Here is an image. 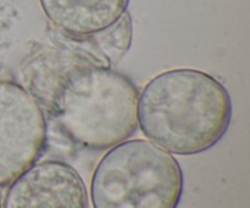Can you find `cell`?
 <instances>
[{"label": "cell", "mask_w": 250, "mask_h": 208, "mask_svg": "<svg viewBox=\"0 0 250 208\" xmlns=\"http://www.w3.org/2000/svg\"><path fill=\"white\" fill-rule=\"evenodd\" d=\"M131 0H39L51 24L65 36L82 39L119 21Z\"/></svg>", "instance_id": "cell-6"}, {"label": "cell", "mask_w": 250, "mask_h": 208, "mask_svg": "<svg viewBox=\"0 0 250 208\" xmlns=\"http://www.w3.org/2000/svg\"><path fill=\"white\" fill-rule=\"evenodd\" d=\"M0 208H2V205H1V201H0Z\"/></svg>", "instance_id": "cell-8"}, {"label": "cell", "mask_w": 250, "mask_h": 208, "mask_svg": "<svg viewBox=\"0 0 250 208\" xmlns=\"http://www.w3.org/2000/svg\"><path fill=\"white\" fill-rule=\"evenodd\" d=\"M232 100L221 82L199 70L160 73L138 100V126L153 144L173 155L214 148L229 131Z\"/></svg>", "instance_id": "cell-1"}, {"label": "cell", "mask_w": 250, "mask_h": 208, "mask_svg": "<svg viewBox=\"0 0 250 208\" xmlns=\"http://www.w3.org/2000/svg\"><path fill=\"white\" fill-rule=\"evenodd\" d=\"M183 174L172 153L149 140H126L98 163L90 184L94 208H177Z\"/></svg>", "instance_id": "cell-3"}, {"label": "cell", "mask_w": 250, "mask_h": 208, "mask_svg": "<svg viewBox=\"0 0 250 208\" xmlns=\"http://www.w3.org/2000/svg\"><path fill=\"white\" fill-rule=\"evenodd\" d=\"M2 208H88L77 170L60 161L34 163L9 185Z\"/></svg>", "instance_id": "cell-5"}, {"label": "cell", "mask_w": 250, "mask_h": 208, "mask_svg": "<svg viewBox=\"0 0 250 208\" xmlns=\"http://www.w3.org/2000/svg\"><path fill=\"white\" fill-rule=\"evenodd\" d=\"M139 92L129 78L92 57L76 66L46 102L66 135L90 150L126 141L138 127Z\"/></svg>", "instance_id": "cell-2"}, {"label": "cell", "mask_w": 250, "mask_h": 208, "mask_svg": "<svg viewBox=\"0 0 250 208\" xmlns=\"http://www.w3.org/2000/svg\"><path fill=\"white\" fill-rule=\"evenodd\" d=\"M98 51L104 55L109 63L119 62L128 51L132 43V19L128 12L112 26L97 34L89 36Z\"/></svg>", "instance_id": "cell-7"}, {"label": "cell", "mask_w": 250, "mask_h": 208, "mask_svg": "<svg viewBox=\"0 0 250 208\" xmlns=\"http://www.w3.org/2000/svg\"><path fill=\"white\" fill-rule=\"evenodd\" d=\"M46 141V121L38 100L17 83L0 79V187L37 162Z\"/></svg>", "instance_id": "cell-4"}]
</instances>
